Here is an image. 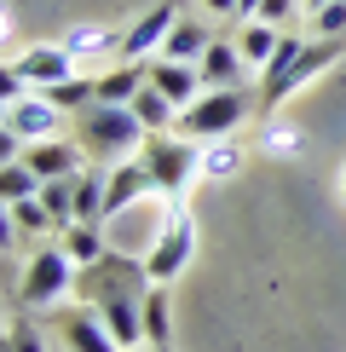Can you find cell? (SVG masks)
Instances as JSON below:
<instances>
[{"label": "cell", "mask_w": 346, "mask_h": 352, "mask_svg": "<svg viewBox=\"0 0 346 352\" xmlns=\"http://www.w3.org/2000/svg\"><path fill=\"white\" fill-rule=\"evenodd\" d=\"M346 52V35H312V41H295V35H283V47H277V58H271L266 69H260V110H277V104H288V98L300 93L306 81H317L329 64Z\"/></svg>", "instance_id": "obj_1"}, {"label": "cell", "mask_w": 346, "mask_h": 352, "mask_svg": "<svg viewBox=\"0 0 346 352\" xmlns=\"http://www.w3.org/2000/svg\"><path fill=\"white\" fill-rule=\"evenodd\" d=\"M144 122L133 116V104H86V110H76V144L86 156H98V162H133V156L144 151Z\"/></svg>", "instance_id": "obj_2"}, {"label": "cell", "mask_w": 346, "mask_h": 352, "mask_svg": "<svg viewBox=\"0 0 346 352\" xmlns=\"http://www.w3.org/2000/svg\"><path fill=\"white\" fill-rule=\"evenodd\" d=\"M254 110H260V104L242 93V87H208L196 104H185V110H179V133H185V139H196V144H208V139L237 133V127L249 122Z\"/></svg>", "instance_id": "obj_3"}, {"label": "cell", "mask_w": 346, "mask_h": 352, "mask_svg": "<svg viewBox=\"0 0 346 352\" xmlns=\"http://www.w3.org/2000/svg\"><path fill=\"white\" fill-rule=\"evenodd\" d=\"M139 162L150 168V179H156L162 197H185V185L202 179V144L185 139L179 127H168V133H150V139H144Z\"/></svg>", "instance_id": "obj_4"}, {"label": "cell", "mask_w": 346, "mask_h": 352, "mask_svg": "<svg viewBox=\"0 0 346 352\" xmlns=\"http://www.w3.org/2000/svg\"><path fill=\"white\" fill-rule=\"evenodd\" d=\"M196 254V219H191V202L185 197H168V226L150 237V248H144V272H150V283H173L185 266H191Z\"/></svg>", "instance_id": "obj_5"}, {"label": "cell", "mask_w": 346, "mask_h": 352, "mask_svg": "<svg viewBox=\"0 0 346 352\" xmlns=\"http://www.w3.org/2000/svg\"><path fill=\"white\" fill-rule=\"evenodd\" d=\"M76 283H81V266L64 254V243H41L35 254H29V266H23L18 300L29 306V312H47V306H58Z\"/></svg>", "instance_id": "obj_6"}, {"label": "cell", "mask_w": 346, "mask_h": 352, "mask_svg": "<svg viewBox=\"0 0 346 352\" xmlns=\"http://www.w3.org/2000/svg\"><path fill=\"white\" fill-rule=\"evenodd\" d=\"M179 18H185V12H179V0H162V6L139 12V23H127V35H122V52H115V58L150 64V58L168 47V35H173V23H179Z\"/></svg>", "instance_id": "obj_7"}, {"label": "cell", "mask_w": 346, "mask_h": 352, "mask_svg": "<svg viewBox=\"0 0 346 352\" xmlns=\"http://www.w3.org/2000/svg\"><path fill=\"white\" fill-rule=\"evenodd\" d=\"M6 133L18 144H41V139H64V110L52 104L47 93L41 98H18V104H6Z\"/></svg>", "instance_id": "obj_8"}, {"label": "cell", "mask_w": 346, "mask_h": 352, "mask_svg": "<svg viewBox=\"0 0 346 352\" xmlns=\"http://www.w3.org/2000/svg\"><path fill=\"white\" fill-rule=\"evenodd\" d=\"M12 64H18V76H23V81H35V87H58V81L76 76V52H69L64 41H41V47H23Z\"/></svg>", "instance_id": "obj_9"}, {"label": "cell", "mask_w": 346, "mask_h": 352, "mask_svg": "<svg viewBox=\"0 0 346 352\" xmlns=\"http://www.w3.org/2000/svg\"><path fill=\"white\" fill-rule=\"evenodd\" d=\"M81 144L76 139H41V144H23V162L41 173V179H69V173H81Z\"/></svg>", "instance_id": "obj_10"}, {"label": "cell", "mask_w": 346, "mask_h": 352, "mask_svg": "<svg viewBox=\"0 0 346 352\" xmlns=\"http://www.w3.org/2000/svg\"><path fill=\"white\" fill-rule=\"evenodd\" d=\"M150 87H162V93L173 98V104H196L208 87H202V69L196 64H179V58H150Z\"/></svg>", "instance_id": "obj_11"}, {"label": "cell", "mask_w": 346, "mask_h": 352, "mask_svg": "<svg viewBox=\"0 0 346 352\" xmlns=\"http://www.w3.org/2000/svg\"><path fill=\"white\" fill-rule=\"evenodd\" d=\"M64 346L69 352H122L115 335H110V324L98 318V306H81V312L64 318Z\"/></svg>", "instance_id": "obj_12"}, {"label": "cell", "mask_w": 346, "mask_h": 352, "mask_svg": "<svg viewBox=\"0 0 346 352\" xmlns=\"http://www.w3.org/2000/svg\"><path fill=\"white\" fill-rule=\"evenodd\" d=\"M196 69H202V87H242L249 81V58L237 52V41H214L196 58Z\"/></svg>", "instance_id": "obj_13"}, {"label": "cell", "mask_w": 346, "mask_h": 352, "mask_svg": "<svg viewBox=\"0 0 346 352\" xmlns=\"http://www.w3.org/2000/svg\"><path fill=\"white\" fill-rule=\"evenodd\" d=\"M144 81H150V64H133V58H122L110 76H98V104H133V93H139Z\"/></svg>", "instance_id": "obj_14"}, {"label": "cell", "mask_w": 346, "mask_h": 352, "mask_svg": "<svg viewBox=\"0 0 346 352\" xmlns=\"http://www.w3.org/2000/svg\"><path fill=\"white\" fill-rule=\"evenodd\" d=\"M133 116L144 122V133H168V127H179V104H173L162 87H150V81L133 93Z\"/></svg>", "instance_id": "obj_15"}, {"label": "cell", "mask_w": 346, "mask_h": 352, "mask_svg": "<svg viewBox=\"0 0 346 352\" xmlns=\"http://www.w3.org/2000/svg\"><path fill=\"white\" fill-rule=\"evenodd\" d=\"M58 243H64V254L76 260V266H93V260H104L115 243H104V231L93 226V219H76V226L58 231Z\"/></svg>", "instance_id": "obj_16"}, {"label": "cell", "mask_w": 346, "mask_h": 352, "mask_svg": "<svg viewBox=\"0 0 346 352\" xmlns=\"http://www.w3.org/2000/svg\"><path fill=\"white\" fill-rule=\"evenodd\" d=\"M122 35H127V29H110V23H69L64 29V47L76 58H98V52H122Z\"/></svg>", "instance_id": "obj_17"}, {"label": "cell", "mask_w": 346, "mask_h": 352, "mask_svg": "<svg viewBox=\"0 0 346 352\" xmlns=\"http://www.w3.org/2000/svg\"><path fill=\"white\" fill-rule=\"evenodd\" d=\"M144 346H173V306H168V283L144 289Z\"/></svg>", "instance_id": "obj_18"}, {"label": "cell", "mask_w": 346, "mask_h": 352, "mask_svg": "<svg viewBox=\"0 0 346 352\" xmlns=\"http://www.w3.org/2000/svg\"><path fill=\"white\" fill-rule=\"evenodd\" d=\"M277 47H283L277 23H260V18H249V29L237 35V52L249 58V69H266L271 58H277Z\"/></svg>", "instance_id": "obj_19"}, {"label": "cell", "mask_w": 346, "mask_h": 352, "mask_svg": "<svg viewBox=\"0 0 346 352\" xmlns=\"http://www.w3.org/2000/svg\"><path fill=\"white\" fill-rule=\"evenodd\" d=\"M208 47H214L208 29H202L196 18H179V23H173V35H168V47L156 52V58H179V64H196V58L208 52Z\"/></svg>", "instance_id": "obj_20"}, {"label": "cell", "mask_w": 346, "mask_h": 352, "mask_svg": "<svg viewBox=\"0 0 346 352\" xmlns=\"http://www.w3.org/2000/svg\"><path fill=\"white\" fill-rule=\"evenodd\" d=\"M237 173H242V144L231 133L202 144V179H237Z\"/></svg>", "instance_id": "obj_21"}, {"label": "cell", "mask_w": 346, "mask_h": 352, "mask_svg": "<svg viewBox=\"0 0 346 352\" xmlns=\"http://www.w3.org/2000/svg\"><path fill=\"white\" fill-rule=\"evenodd\" d=\"M41 173L23 162V156H12V162H0V202H29V197H41Z\"/></svg>", "instance_id": "obj_22"}, {"label": "cell", "mask_w": 346, "mask_h": 352, "mask_svg": "<svg viewBox=\"0 0 346 352\" xmlns=\"http://www.w3.org/2000/svg\"><path fill=\"white\" fill-rule=\"evenodd\" d=\"M104 197H110V173H81V179H76V219H93V226H98V219H104Z\"/></svg>", "instance_id": "obj_23"}, {"label": "cell", "mask_w": 346, "mask_h": 352, "mask_svg": "<svg viewBox=\"0 0 346 352\" xmlns=\"http://www.w3.org/2000/svg\"><path fill=\"white\" fill-rule=\"evenodd\" d=\"M81 173H86V168H81ZM81 173H69V179H47V185H41V202H47V214L58 219V231L76 226V179H81Z\"/></svg>", "instance_id": "obj_24"}, {"label": "cell", "mask_w": 346, "mask_h": 352, "mask_svg": "<svg viewBox=\"0 0 346 352\" xmlns=\"http://www.w3.org/2000/svg\"><path fill=\"white\" fill-rule=\"evenodd\" d=\"M260 151L277 156V162H288V156L306 151V133H300L295 122H266V133H260Z\"/></svg>", "instance_id": "obj_25"}, {"label": "cell", "mask_w": 346, "mask_h": 352, "mask_svg": "<svg viewBox=\"0 0 346 352\" xmlns=\"http://www.w3.org/2000/svg\"><path fill=\"white\" fill-rule=\"evenodd\" d=\"M41 93H47V98H52V104L64 110V116H76V110H86V104L98 98V81H81V76H69V81H58V87H41Z\"/></svg>", "instance_id": "obj_26"}, {"label": "cell", "mask_w": 346, "mask_h": 352, "mask_svg": "<svg viewBox=\"0 0 346 352\" xmlns=\"http://www.w3.org/2000/svg\"><path fill=\"white\" fill-rule=\"evenodd\" d=\"M6 214L18 219L23 231H52V237H58V219L47 214V202H41V197H29V202H6Z\"/></svg>", "instance_id": "obj_27"}, {"label": "cell", "mask_w": 346, "mask_h": 352, "mask_svg": "<svg viewBox=\"0 0 346 352\" xmlns=\"http://www.w3.org/2000/svg\"><path fill=\"white\" fill-rule=\"evenodd\" d=\"M6 352H47V335L35 324H23V318H12L6 324Z\"/></svg>", "instance_id": "obj_28"}, {"label": "cell", "mask_w": 346, "mask_h": 352, "mask_svg": "<svg viewBox=\"0 0 346 352\" xmlns=\"http://www.w3.org/2000/svg\"><path fill=\"white\" fill-rule=\"evenodd\" d=\"M312 35H346V0H329L312 12Z\"/></svg>", "instance_id": "obj_29"}, {"label": "cell", "mask_w": 346, "mask_h": 352, "mask_svg": "<svg viewBox=\"0 0 346 352\" xmlns=\"http://www.w3.org/2000/svg\"><path fill=\"white\" fill-rule=\"evenodd\" d=\"M295 12V0H260V23H283Z\"/></svg>", "instance_id": "obj_30"}, {"label": "cell", "mask_w": 346, "mask_h": 352, "mask_svg": "<svg viewBox=\"0 0 346 352\" xmlns=\"http://www.w3.org/2000/svg\"><path fill=\"white\" fill-rule=\"evenodd\" d=\"M202 6H208L214 18H237V0H202Z\"/></svg>", "instance_id": "obj_31"}, {"label": "cell", "mask_w": 346, "mask_h": 352, "mask_svg": "<svg viewBox=\"0 0 346 352\" xmlns=\"http://www.w3.org/2000/svg\"><path fill=\"white\" fill-rule=\"evenodd\" d=\"M237 18H260V0H237Z\"/></svg>", "instance_id": "obj_32"}, {"label": "cell", "mask_w": 346, "mask_h": 352, "mask_svg": "<svg viewBox=\"0 0 346 352\" xmlns=\"http://www.w3.org/2000/svg\"><path fill=\"white\" fill-rule=\"evenodd\" d=\"M300 6H306V12H317V6H329V0H300Z\"/></svg>", "instance_id": "obj_33"}, {"label": "cell", "mask_w": 346, "mask_h": 352, "mask_svg": "<svg viewBox=\"0 0 346 352\" xmlns=\"http://www.w3.org/2000/svg\"><path fill=\"white\" fill-rule=\"evenodd\" d=\"M341 197H346V168H341Z\"/></svg>", "instance_id": "obj_34"}, {"label": "cell", "mask_w": 346, "mask_h": 352, "mask_svg": "<svg viewBox=\"0 0 346 352\" xmlns=\"http://www.w3.org/2000/svg\"><path fill=\"white\" fill-rule=\"evenodd\" d=\"M150 352H173V346H150Z\"/></svg>", "instance_id": "obj_35"}]
</instances>
